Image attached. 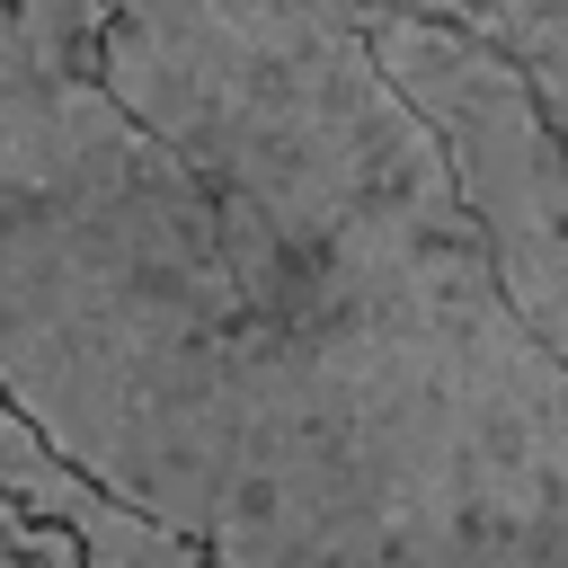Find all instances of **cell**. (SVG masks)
<instances>
[{
  "mask_svg": "<svg viewBox=\"0 0 568 568\" xmlns=\"http://www.w3.org/2000/svg\"><path fill=\"white\" fill-rule=\"evenodd\" d=\"M106 89L186 160L266 364L240 568H568V364L346 0H106Z\"/></svg>",
  "mask_w": 568,
  "mask_h": 568,
  "instance_id": "cell-1",
  "label": "cell"
},
{
  "mask_svg": "<svg viewBox=\"0 0 568 568\" xmlns=\"http://www.w3.org/2000/svg\"><path fill=\"white\" fill-rule=\"evenodd\" d=\"M106 27L0 0V390L124 506L240 568L266 364L186 160L106 89Z\"/></svg>",
  "mask_w": 568,
  "mask_h": 568,
  "instance_id": "cell-2",
  "label": "cell"
},
{
  "mask_svg": "<svg viewBox=\"0 0 568 568\" xmlns=\"http://www.w3.org/2000/svg\"><path fill=\"white\" fill-rule=\"evenodd\" d=\"M390 89L435 124L488 248L506 275V302L524 328L568 364V124L532 98V80L470 27L399 9V0H346Z\"/></svg>",
  "mask_w": 568,
  "mask_h": 568,
  "instance_id": "cell-3",
  "label": "cell"
},
{
  "mask_svg": "<svg viewBox=\"0 0 568 568\" xmlns=\"http://www.w3.org/2000/svg\"><path fill=\"white\" fill-rule=\"evenodd\" d=\"M53 524L80 541L89 568H222L213 541H195V532H178V524H160V515H142V506H124V497L98 488V479H80V488L53 506Z\"/></svg>",
  "mask_w": 568,
  "mask_h": 568,
  "instance_id": "cell-4",
  "label": "cell"
},
{
  "mask_svg": "<svg viewBox=\"0 0 568 568\" xmlns=\"http://www.w3.org/2000/svg\"><path fill=\"white\" fill-rule=\"evenodd\" d=\"M453 27L488 36L532 80V98L568 124V0H453Z\"/></svg>",
  "mask_w": 568,
  "mask_h": 568,
  "instance_id": "cell-5",
  "label": "cell"
},
{
  "mask_svg": "<svg viewBox=\"0 0 568 568\" xmlns=\"http://www.w3.org/2000/svg\"><path fill=\"white\" fill-rule=\"evenodd\" d=\"M80 479H89V470H80V462H62V453L44 444V426L0 390V497H9V506H27L36 524H53V506H62Z\"/></svg>",
  "mask_w": 568,
  "mask_h": 568,
  "instance_id": "cell-6",
  "label": "cell"
},
{
  "mask_svg": "<svg viewBox=\"0 0 568 568\" xmlns=\"http://www.w3.org/2000/svg\"><path fill=\"white\" fill-rule=\"evenodd\" d=\"M36 532H44V524H36L27 506H9V497H0V541H9V550H36Z\"/></svg>",
  "mask_w": 568,
  "mask_h": 568,
  "instance_id": "cell-7",
  "label": "cell"
},
{
  "mask_svg": "<svg viewBox=\"0 0 568 568\" xmlns=\"http://www.w3.org/2000/svg\"><path fill=\"white\" fill-rule=\"evenodd\" d=\"M0 568H53V559H36V550H9V541H0Z\"/></svg>",
  "mask_w": 568,
  "mask_h": 568,
  "instance_id": "cell-8",
  "label": "cell"
},
{
  "mask_svg": "<svg viewBox=\"0 0 568 568\" xmlns=\"http://www.w3.org/2000/svg\"><path fill=\"white\" fill-rule=\"evenodd\" d=\"M399 9H426V18H453V0H399Z\"/></svg>",
  "mask_w": 568,
  "mask_h": 568,
  "instance_id": "cell-9",
  "label": "cell"
}]
</instances>
